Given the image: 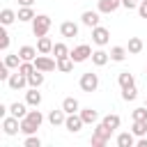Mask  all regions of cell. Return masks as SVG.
I'll return each mask as SVG.
<instances>
[{"mask_svg": "<svg viewBox=\"0 0 147 147\" xmlns=\"http://www.w3.org/2000/svg\"><path fill=\"white\" fill-rule=\"evenodd\" d=\"M51 16H46V14H37L34 18H32V32H34V37H46L48 34V30H51Z\"/></svg>", "mask_w": 147, "mask_h": 147, "instance_id": "6da1fadb", "label": "cell"}, {"mask_svg": "<svg viewBox=\"0 0 147 147\" xmlns=\"http://www.w3.org/2000/svg\"><path fill=\"white\" fill-rule=\"evenodd\" d=\"M110 129L103 124V122H99L96 126H94V133H92V147H103L108 140H110Z\"/></svg>", "mask_w": 147, "mask_h": 147, "instance_id": "7a4b0ae2", "label": "cell"}, {"mask_svg": "<svg viewBox=\"0 0 147 147\" xmlns=\"http://www.w3.org/2000/svg\"><path fill=\"white\" fill-rule=\"evenodd\" d=\"M78 85H80L83 92H96V87H99V76L92 74V71H85V74L80 76Z\"/></svg>", "mask_w": 147, "mask_h": 147, "instance_id": "3957f363", "label": "cell"}, {"mask_svg": "<svg viewBox=\"0 0 147 147\" xmlns=\"http://www.w3.org/2000/svg\"><path fill=\"white\" fill-rule=\"evenodd\" d=\"M34 67H37L39 71H44V74H48V71H55V69H57V60H51L48 55H44V53H39V55L34 57Z\"/></svg>", "mask_w": 147, "mask_h": 147, "instance_id": "277c9868", "label": "cell"}, {"mask_svg": "<svg viewBox=\"0 0 147 147\" xmlns=\"http://www.w3.org/2000/svg\"><path fill=\"white\" fill-rule=\"evenodd\" d=\"M2 131H5V136H16L21 131V119L14 117V115L2 117Z\"/></svg>", "mask_w": 147, "mask_h": 147, "instance_id": "5b68a950", "label": "cell"}, {"mask_svg": "<svg viewBox=\"0 0 147 147\" xmlns=\"http://www.w3.org/2000/svg\"><path fill=\"white\" fill-rule=\"evenodd\" d=\"M92 41H94L96 46H106V44L110 41V30H108V28H103V25L92 28Z\"/></svg>", "mask_w": 147, "mask_h": 147, "instance_id": "8992f818", "label": "cell"}, {"mask_svg": "<svg viewBox=\"0 0 147 147\" xmlns=\"http://www.w3.org/2000/svg\"><path fill=\"white\" fill-rule=\"evenodd\" d=\"M92 53H94V51H92L87 44H80V46H76L69 55H71V60H74V62H85V60H90V57H92Z\"/></svg>", "mask_w": 147, "mask_h": 147, "instance_id": "52a82bcc", "label": "cell"}, {"mask_svg": "<svg viewBox=\"0 0 147 147\" xmlns=\"http://www.w3.org/2000/svg\"><path fill=\"white\" fill-rule=\"evenodd\" d=\"M83 117H80V113H71V115H67V122H64V129L69 131V133H78L80 129H83Z\"/></svg>", "mask_w": 147, "mask_h": 147, "instance_id": "ba28073f", "label": "cell"}, {"mask_svg": "<svg viewBox=\"0 0 147 147\" xmlns=\"http://www.w3.org/2000/svg\"><path fill=\"white\" fill-rule=\"evenodd\" d=\"M7 85H9L11 90H23V87L28 85V76H23V74H21V71L16 69V74H11V76H9Z\"/></svg>", "mask_w": 147, "mask_h": 147, "instance_id": "9c48e42d", "label": "cell"}, {"mask_svg": "<svg viewBox=\"0 0 147 147\" xmlns=\"http://www.w3.org/2000/svg\"><path fill=\"white\" fill-rule=\"evenodd\" d=\"M117 7H122V0H99V11L101 14H113L117 11Z\"/></svg>", "mask_w": 147, "mask_h": 147, "instance_id": "30bf717a", "label": "cell"}, {"mask_svg": "<svg viewBox=\"0 0 147 147\" xmlns=\"http://www.w3.org/2000/svg\"><path fill=\"white\" fill-rule=\"evenodd\" d=\"M99 14H101V11H90V9H87V11H83V16H80L83 25H87V28H96V25H99V21H101V18H99Z\"/></svg>", "mask_w": 147, "mask_h": 147, "instance_id": "8fae6325", "label": "cell"}, {"mask_svg": "<svg viewBox=\"0 0 147 147\" xmlns=\"http://www.w3.org/2000/svg\"><path fill=\"white\" fill-rule=\"evenodd\" d=\"M60 34H62V37H67V39L78 37V25H76L74 21H64V23L60 25Z\"/></svg>", "mask_w": 147, "mask_h": 147, "instance_id": "7c38bea8", "label": "cell"}, {"mask_svg": "<svg viewBox=\"0 0 147 147\" xmlns=\"http://www.w3.org/2000/svg\"><path fill=\"white\" fill-rule=\"evenodd\" d=\"M25 103L32 106V108H37V106L41 103V92H39V87H30V90L25 92Z\"/></svg>", "mask_w": 147, "mask_h": 147, "instance_id": "4fadbf2b", "label": "cell"}, {"mask_svg": "<svg viewBox=\"0 0 147 147\" xmlns=\"http://www.w3.org/2000/svg\"><path fill=\"white\" fill-rule=\"evenodd\" d=\"M117 147H133L136 145V136H133V131H124V133H119L117 136Z\"/></svg>", "mask_w": 147, "mask_h": 147, "instance_id": "5bb4252c", "label": "cell"}, {"mask_svg": "<svg viewBox=\"0 0 147 147\" xmlns=\"http://www.w3.org/2000/svg\"><path fill=\"white\" fill-rule=\"evenodd\" d=\"M53 41H51V37H37V51L39 53H44V55H48V53H53Z\"/></svg>", "mask_w": 147, "mask_h": 147, "instance_id": "9a60e30c", "label": "cell"}, {"mask_svg": "<svg viewBox=\"0 0 147 147\" xmlns=\"http://www.w3.org/2000/svg\"><path fill=\"white\" fill-rule=\"evenodd\" d=\"M108 60H110V53H106L103 48H99V51L92 53V64H96V67H106Z\"/></svg>", "mask_w": 147, "mask_h": 147, "instance_id": "2e32d148", "label": "cell"}, {"mask_svg": "<svg viewBox=\"0 0 147 147\" xmlns=\"http://www.w3.org/2000/svg\"><path fill=\"white\" fill-rule=\"evenodd\" d=\"M62 110H64L67 115H71V113H80V103H78V99L67 96V99L62 101Z\"/></svg>", "mask_w": 147, "mask_h": 147, "instance_id": "e0dca14e", "label": "cell"}, {"mask_svg": "<svg viewBox=\"0 0 147 147\" xmlns=\"http://www.w3.org/2000/svg\"><path fill=\"white\" fill-rule=\"evenodd\" d=\"M37 53H39V51H37L34 46H21V48H18V57H21V60H28V62H34Z\"/></svg>", "mask_w": 147, "mask_h": 147, "instance_id": "ac0fdd59", "label": "cell"}, {"mask_svg": "<svg viewBox=\"0 0 147 147\" xmlns=\"http://www.w3.org/2000/svg\"><path fill=\"white\" fill-rule=\"evenodd\" d=\"M9 115H14V117L23 119V117L28 115V103H18V101H14V103L9 106Z\"/></svg>", "mask_w": 147, "mask_h": 147, "instance_id": "d6986e66", "label": "cell"}, {"mask_svg": "<svg viewBox=\"0 0 147 147\" xmlns=\"http://www.w3.org/2000/svg\"><path fill=\"white\" fill-rule=\"evenodd\" d=\"M80 117L85 124H96L99 122V113L94 108H80Z\"/></svg>", "mask_w": 147, "mask_h": 147, "instance_id": "ffe728a7", "label": "cell"}, {"mask_svg": "<svg viewBox=\"0 0 147 147\" xmlns=\"http://www.w3.org/2000/svg\"><path fill=\"white\" fill-rule=\"evenodd\" d=\"M48 122L53 124V126H60V124H64L67 122V113L60 108V110H51L48 113Z\"/></svg>", "mask_w": 147, "mask_h": 147, "instance_id": "44dd1931", "label": "cell"}, {"mask_svg": "<svg viewBox=\"0 0 147 147\" xmlns=\"http://www.w3.org/2000/svg\"><path fill=\"white\" fill-rule=\"evenodd\" d=\"M44 85V71L34 69L30 76H28V87H41Z\"/></svg>", "mask_w": 147, "mask_h": 147, "instance_id": "7402d4cb", "label": "cell"}, {"mask_svg": "<svg viewBox=\"0 0 147 147\" xmlns=\"http://www.w3.org/2000/svg\"><path fill=\"white\" fill-rule=\"evenodd\" d=\"M101 122H103V124H106V126H108L110 131H117V129H119V124H122L119 115H115V113H108V115H106V117H103Z\"/></svg>", "mask_w": 147, "mask_h": 147, "instance_id": "603a6c76", "label": "cell"}, {"mask_svg": "<svg viewBox=\"0 0 147 147\" xmlns=\"http://www.w3.org/2000/svg\"><path fill=\"white\" fill-rule=\"evenodd\" d=\"M131 131H133V136H136V138H142V136H147V119H133V126H131Z\"/></svg>", "mask_w": 147, "mask_h": 147, "instance_id": "cb8c5ba5", "label": "cell"}, {"mask_svg": "<svg viewBox=\"0 0 147 147\" xmlns=\"http://www.w3.org/2000/svg\"><path fill=\"white\" fill-rule=\"evenodd\" d=\"M16 18H18V14H16L14 9H7V7H5V9L0 11V23H2V25H11Z\"/></svg>", "mask_w": 147, "mask_h": 147, "instance_id": "d4e9b609", "label": "cell"}, {"mask_svg": "<svg viewBox=\"0 0 147 147\" xmlns=\"http://www.w3.org/2000/svg\"><path fill=\"white\" fill-rule=\"evenodd\" d=\"M126 55H129V51H126L124 46H113V48H110V60H113V62H124Z\"/></svg>", "mask_w": 147, "mask_h": 147, "instance_id": "484cf974", "label": "cell"}, {"mask_svg": "<svg viewBox=\"0 0 147 147\" xmlns=\"http://www.w3.org/2000/svg\"><path fill=\"white\" fill-rule=\"evenodd\" d=\"M142 46H145V44H142L140 37H129V46H126V51H129L131 55H136V53L142 51Z\"/></svg>", "mask_w": 147, "mask_h": 147, "instance_id": "4316f807", "label": "cell"}, {"mask_svg": "<svg viewBox=\"0 0 147 147\" xmlns=\"http://www.w3.org/2000/svg\"><path fill=\"white\" fill-rule=\"evenodd\" d=\"M74 64H76V62L71 60V55H69V57H60V60H57V71H62V74H69V71L74 69Z\"/></svg>", "mask_w": 147, "mask_h": 147, "instance_id": "83f0119b", "label": "cell"}, {"mask_svg": "<svg viewBox=\"0 0 147 147\" xmlns=\"http://www.w3.org/2000/svg\"><path fill=\"white\" fill-rule=\"evenodd\" d=\"M37 129H39V126H37V124H32L28 117H23V119H21V133H23V136H32V133H37Z\"/></svg>", "mask_w": 147, "mask_h": 147, "instance_id": "f1b7e54d", "label": "cell"}, {"mask_svg": "<svg viewBox=\"0 0 147 147\" xmlns=\"http://www.w3.org/2000/svg\"><path fill=\"white\" fill-rule=\"evenodd\" d=\"M117 83H119V87H131V85H136L133 74H129V71H122V74L117 76Z\"/></svg>", "mask_w": 147, "mask_h": 147, "instance_id": "f546056e", "label": "cell"}, {"mask_svg": "<svg viewBox=\"0 0 147 147\" xmlns=\"http://www.w3.org/2000/svg\"><path fill=\"white\" fill-rule=\"evenodd\" d=\"M34 16H37V14L32 11V7H18V21L25 23V21H32Z\"/></svg>", "mask_w": 147, "mask_h": 147, "instance_id": "4dcf8cb0", "label": "cell"}, {"mask_svg": "<svg viewBox=\"0 0 147 147\" xmlns=\"http://www.w3.org/2000/svg\"><path fill=\"white\" fill-rule=\"evenodd\" d=\"M69 48H67V44H55L53 46V55H55V60H60V57H69Z\"/></svg>", "mask_w": 147, "mask_h": 147, "instance_id": "1f68e13d", "label": "cell"}, {"mask_svg": "<svg viewBox=\"0 0 147 147\" xmlns=\"http://www.w3.org/2000/svg\"><path fill=\"white\" fill-rule=\"evenodd\" d=\"M136 96H138L136 85H131V87H122V99H124V101H136Z\"/></svg>", "mask_w": 147, "mask_h": 147, "instance_id": "d6a6232c", "label": "cell"}, {"mask_svg": "<svg viewBox=\"0 0 147 147\" xmlns=\"http://www.w3.org/2000/svg\"><path fill=\"white\" fill-rule=\"evenodd\" d=\"M34 69H37V67H34V62H28V60H21V64H18V71H21L23 76H30Z\"/></svg>", "mask_w": 147, "mask_h": 147, "instance_id": "836d02e7", "label": "cell"}, {"mask_svg": "<svg viewBox=\"0 0 147 147\" xmlns=\"http://www.w3.org/2000/svg\"><path fill=\"white\" fill-rule=\"evenodd\" d=\"M32 124H37V126H41V122H44V115L39 113V110H28V115H25Z\"/></svg>", "mask_w": 147, "mask_h": 147, "instance_id": "e575fe53", "label": "cell"}, {"mask_svg": "<svg viewBox=\"0 0 147 147\" xmlns=\"http://www.w3.org/2000/svg\"><path fill=\"white\" fill-rule=\"evenodd\" d=\"M5 64H7L9 69H18V64H21L18 53H16V55H5Z\"/></svg>", "mask_w": 147, "mask_h": 147, "instance_id": "d590c367", "label": "cell"}, {"mask_svg": "<svg viewBox=\"0 0 147 147\" xmlns=\"http://www.w3.org/2000/svg\"><path fill=\"white\" fill-rule=\"evenodd\" d=\"M23 147H41V140L32 133V136H28V138L23 140Z\"/></svg>", "mask_w": 147, "mask_h": 147, "instance_id": "8d00e7d4", "label": "cell"}, {"mask_svg": "<svg viewBox=\"0 0 147 147\" xmlns=\"http://www.w3.org/2000/svg\"><path fill=\"white\" fill-rule=\"evenodd\" d=\"M131 117H133V119H147V106H142V108H136V110L131 113Z\"/></svg>", "mask_w": 147, "mask_h": 147, "instance_id": "74e56055", "label": "cell"}, {"mask_svg": "<svg viewBox=\"0 0 147 147\" xmlns=\"http://www.w3.org/2000/svg\"><path fill=\"white\" fill-rule=\"evenodd\" d=\"M0 48H2V51H7V48H9V34H7L5 30L0 32Z\"/></svg>", "mask_w": 147, "mask_h": 147, "instance_id": "f35d334b", "label": "cell"}, {"mask_svg": "<svg viewBox=\"0 0 147 147\" xmlns=\"http://www.w3.org/2000/svg\"><path fill=\"white\" fill-rule=\"evenodd\" d=\"M138 5H140V0H122L124 9H138Z\"/></svg>", "mask_w": 147, "mask_h": 147, "instance_id": "ab89813d", "label": "cell"}, {"mask_svg": "<svg viewBox=\"0 0 147 147\" xmlns=\"http://www.w3.org/2000/svg\"><path fill=\"white\" fill-rule=\"evenodd\" d=\"M9 76H11L9 74V67L2 62V67H0V80H9Z\"/></svg>", "mask_w": 147, "mask_h": 147, "instance_id": "60d3db41", "label": "cell"}, {"mask_svg": "<svg viewBox=\"0 0 147 147\" xmlns=\"http://www.w3.org/2000/svg\"><path fill=\"white\" fill-rule=\"evenodd\" d=\"M138 14H140V18H147V2L138 5Z\"/></svg>", "mask_w": 147, "mask_h": 147, "instance_id": "b9f144b4", "label": "cell"}, {"mask_svg": "<svg viewBox=\"0 0 147 147\" xmlns=\"http://www.w3.org/2000/svg\"><path fill=\"white\" fill-rule=\"evenodd\" d=\"M18 5H21V7H32L34 0H18Z\"/></svg>", "mask_w": 147, "mask_h": 147, "instance_id": "7bdbcfd3", "label": "cell"}, {"mask_svg": "<svg viewBox=\"0 0 147 147\" xmlns=\"http://www.w3.org/2000/svg\"><path fill=\"white\" fill-rule=\"evenodd\" d=\"M140 2H147V0H140Z\"/></svg>", "mask_w": 147, "mask_h": 147, "instance_id": "ee69618b", "label": "cell"}, {"mask_svg": "<svg viewBox=\"0 0 147 147\" xmlns=\"http://www.w3.org/2000/svg\"><path fill=\"white\" fill-rule=\"evenodd\" d=\"M145 106H147V101H145Z\"/></svg>", "mask_w": 147, "mask_h": 147, "instance_id": "f6af8a7d", "label": "cell"}]
</instances>
